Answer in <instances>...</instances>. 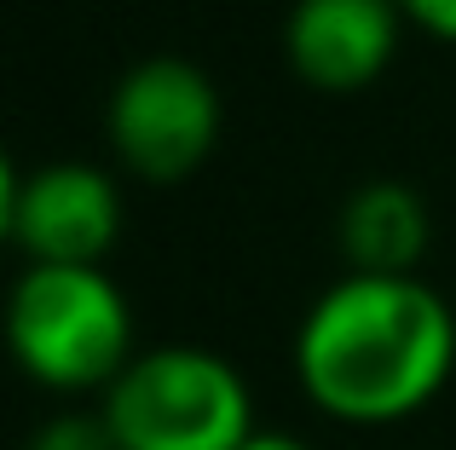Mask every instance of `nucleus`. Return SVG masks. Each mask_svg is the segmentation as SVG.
Returning a JSON list of instances; mask_svg holds the SVG:
<instances>
[{
    "label": "nucleus",
    "mask_w": 456,
    "mask_h": 450,
    "mask_svg": "<svg viewBox=\"0 0 456 450\" xmlns=\"http://www.w3.org/2000/svg\"><path fill=\"white\" fill-rule=\"evenodd\" d=\"M23 450H122V445H116V433H110V422H104V410H99V416L64 410V416L41 422V428L29 433V445H23Z\"/></svg>",
    "instance_id": "nucleus-8"
},
{
    "label": "nucleus",
    "mask_w": 456,
    "mask_h": 450,
    "mask_svg": "<svg viewBox=\"0 0 456 450\" xmlns=\"http://www.w3.org/2000/svg\"><path fill=\"white\" fill-rule=\"evenodd\" d=\"M237 450H312L306 439H295V433H266V428H255Z\"/></svg>",
    "instance_id": "nucleus-10"
},
{
    "label": "nucleus",
    "mask_w": 456,
    "mask_h": 450,
    "mask_svg": "<svg viewBox=\"0 0 456 450\" xmlns=\"http://www.w3.org/2000/svg\"><path fill=\"white\" fill-rule=\"evenodd\" d=\"M456 375V312L422 277L346 271L295 329V382L341 428H399Z\"/></svg>",
    "instance_id": "nucleus-1"
},
{
    "label": "nucleus",
    "mask_w": 456,
    "mask_h": 450,
    "mask_svg": "<svg viewBox=\"0 0 456 450\" xmlns=\"http://www.w3.org/2000/svg\"><path fill=\"white\" fill-rule=\"evenodd\" d=\"M399 12L434 41H456V0H399Z\"/></svg>",
    "instance_id": "nucleus-9"
},
{
    "label": "nucleus",
    "mask_w": 456,
    "mask_h": 450,
    "mask_svg": "<svg viewBox=\"0 0 456 450\" xmlns=\"http://www.w3.org/2000/svg\"><path fill=\"white\" fill-rule=\"evenodd\" d=\"M399 0H295L283 52L312 92L346 99L381 81V69L399 52Z\"/></svg>",
    "instance_id": "nucleus-6"
},
{
    "label": "nucleus",
    "mask_w": 456,
    "mask_h": 450,
    "mask_svg": "<svg viewBox=\"0 0 456 450\" xmlns=\"http://www.w3.org/2000/svg\"><path fill=\"white\" fill-rule=\"evenodd\" d=\"M104 422L122 450H237L255 433V398L220 352L151 347L104 387Z\"/></svg>",
    "instance_id": "nucleus-3"
},
{
    "label": "nucleus",
    "mask_w": 456,
    "mask_h": 450,
    "mask_svg": "<svg viewBox=\"0 0 456 450\" xmlns=\"http://www.w3.org/2000/svg\"><path fill=\"white\" fill-rule=\"evenodd\" d=\"M341 260L346 271H381V277H416L428 254V203L404 180H364L341 208Z\"/></svg>",
    "instance_id": "nucleus-7"
},
{
    "label": "nucleus",
    "mask_w": 456,
    "mask_h": 450,
    "mask_svg": "<svg viewBox=\"0 0 456 450\" xmlns=\"http://www.w3.org/2000/svg\"><path fill=\"white\" fill-rule=\"evenodd\" d=\"M6 341L29 382L93 393L134 364V312L104 266H29L12 283Z\"/></svg>",
    "instance_id": "nucleus-2"
},
{
    "label": "nucleus",
    "mask_w": 456,
    "mask_h": 450,
    "mask_svg": "<svg viewBox=\"0 0 456 450\" xmlns=\"http://www.w3.org/2000/svg\"><path fill=\"white\" fill-rule=\"evenodd\" d=\"M220 139V92L185 58H145L110 92V145L134 180L179 185Z\"/></svg>",
    "instance_id": "nucleus-4"
},
{
    "label": "nucleus",
    "mask_w": 456,
    "mask_h": 450,
    "mask_svg": "<svg viewBox=\"0 0 456 450\" xmlns=\"http://www.w3.org/2000/svg\"><path fill=\"white\" fill-rule=\"evenodd\" d=\"M6 237L29 266H99L122 237V191L93 162L12 168Z\"/></svg>",
    "instance_id": "nucleus-5"
}]
</instances>
